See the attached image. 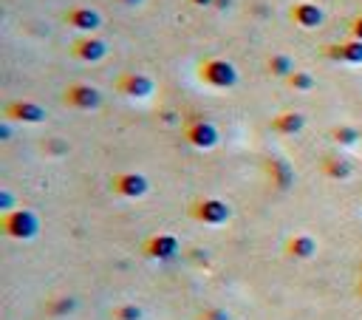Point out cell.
<instances>
[{"mask_svg":"<svg viewBox=\"0 0 362 320\" xmlns=\"http://www.w3.org/2000/svg\"><path fill=\"white\" fill-rule=\"evenodd\" d=\"M116 320H142V309L139 306H119L113 312Z\"/></svg>","mask_w":362,"mask_h":320,"instance_id":"ffe728a7","label":"cell"},{"mask_svg":"<svg viewBox=\"0 0 362 320\" xmlns=\"http://www.w3.org/2000/svg\"><path fill=\"white\" fill-rule=\"evenodd\" d=\"M306 128V116L300 111H283L278 116H272V131L280 136H294Z\"/></svg>","mask_w":362,"mask_h":320,"instance_id":"5bb4252c","label":"cell"},{"mask_svg":"<svg viewBox=\"0 0 362 320\" xmlns=\"http://www.w3.org/2000/svg\"><path fill=\"white\" fill-rule=\"evenodd\" d=\"M289 17L300 28H320L323 20H325V12L317 3H312V0H300V3H294L289 9Z\"/></svg>","mask_w":362,"mask_h":320,"instance_id":"8fae6325","label":"cell"},{"mask_svg":"<svg viewBox=\"0 0 362 320\" xmlns=\"http://www.w3.org/2000/svg\"><path fill=\"white\" fill-rule=\"evenodd\" d=\"M190 216L201 224H209V227H218V224H227L232 210L224 198H216V196H207V198H198L196 205L190 207Z\"/></svg>","mask_w":362,"mask_h":320,"instance_id":"3957f363","label":"cell"},{"mask_svg":"<svg viewBox=\"0 0 362 320\" xmlns=\"http://www.w3.org/2000/svg\"><path fill=\"white\" fill-rule=\"evenodd\" d=\"M119 3H125V6H142L144 0H119Z\"/></svg>","mask_w":362,"mask_h":320,"instance_id":"d4e9b609","label":"cell"},{"mask_svg":"<svg viewBox=\"0 0 362 320\" xmlns=\"http://www.w3.org/2000/svg\"><path fill=\"white\" fill-rule=\"evenodd\" d=\"M12 201H15V196H12L9 190H0V207H3V213H9V207H12Z\"/></svg>","mask_w":362,"mask_h":320,"instance_id":"7402d4cb","label":"cell"},{"mask_svg":"<svg viewBox=\"0 0 362 320\" xmlns=\"http://www.w3.org/2000/svg\"><path fill=\"white\" fill-rule=\"evenodd\" d=\"M3 113H6V120L23 122V125H43L48 120V111L32 100H15L3 108Z\"/></svg>","mask_w":362,"mask_h":320,"instance_id":"ba28073f","label":"cell"},{"mask_svg":"<svg viewBox=\"0 0 362 320\" xmlns=\"http://www.w3.org/2000/svg\"><path fill=\"white\" fill-rule=\"evenodd\" d=\"M181 133H184L187 144H193L196 151H213V148H218V142H221V131L213 122H207V120L187 122L184 128H181Z\"/></svg>","mask_w":362,"mask_h":320,"instance_id":"277c9868","label":"cell"},{"mask_svg":"<svg viewBox=\"0 0 362 320\" xmlns=\"http://www.w3.org/2000/svg\"><path fill=\"white\" fill-rule=\"evenodd\" d=\"M116 91L125 94L128 100L142 102V100H150V97H153L156 82L150 79L147 74H142V71H125V74H119V79H116Z\"/></svg>","mask_w":362,"mask_h":320,"instance_id":"8992f818","label":"cell"},{"mask_svg":"<svg viewBox=\"0 0 362 320\" xmlns=\"http://www.w3.org/2000/svg\"><path fill=\"white\" fill-rule=\"evenodd\" d=\"M0 227H3V232H6L9 238H15V241H32L40 232V218H37V213L20 207V210L3 213Z\"/></svg>","mask_w":362,"mask_h":320,"instance_id":"7a4b0ae2","label":"cell"},{"mask_svg":"<svg viewBox=\"0 0 362 320\" xmlns=\"http://www.w3.org/2000/svg\"><path fill=\"white\" fill-rule=\"evenodd\" d=\"M193 6H216V0H190Z\"/></svg>","mask_w":362,"mask_h":320,"instance_id":"603a6c76","label":"cell"},{"mask_svg":"<svg viewBox=\"0 0 362 320\" xmlns=\"http://www.w3.org/2000/svg\"><path fill=\"white\" fill-rule=\"evenodd\" d=\"M325 57L334 63H343V66H362V40H345V43H337V46H328L325 48Z\"/></svg>","mask_w":362,"mask_h":320,"instance_id":"7c38bea8","label":"cell"},{"mask_svg":"<svg viewBox=\"0 0 362 320\" xmlns=\"http://www.w3.org/2000/svg\"><path fill=\"white\" fill-rule=\"evenodd\" d=\"M320 170L328 179H348L351 176V162L345 156H340V153H328V156H323Z\"/></svg>","mask_w":362,"mask_h":320,"instance_id":"9a60e30c","label":"cell"},{"mask_svg":"<svg viewBox=\"0 0 362 320\" xmlns=\"http://www.w3.org/2000/svg\"><path fill=\"white\" fill-rule=\"evenodd\" d=\"M71 54L77 57L79 63H90V66H94V63H102L105 57H108V43L102 37H97V35H85V37L74 40Z\"/></svg>","mask_w":362,"mask_h":320,"instance_id":"9c48e42d","label":"cell"},{"mask_svg":"<svg viewBox=\"0 0 362 320\" xmlns=\"http://www.w3.org/2000/svg\"><path fill=\"white\" fill-rule=\"evenodd\" d=\"M66 26H71L79 35H97L102 26V15L90 6H74L66 12Z\"/></svg>","mask_w":362,"mask_h":320,"instance_id":"30bf717a","label":"cell"},{"mask_svg":"<svg viewBox=\"0 0 362 320\" xmlns=\"http://www.w3.org/2000/svg\"><path fill=\"white\" fill-rule=\"evenodd\" d=\"M351 37H354V40H362V15H356V17L351 20Z\"/></svg>","mask_w":362,"mask_h":320,"instance_id":"44dd1931","label":"cell"},{"mask_svg":"<svg viewBox=\"0 0 362 320\" xmlns=\"http://www.w3.org/2000/svg\"><path fill=\"white\" fill-rule=\"evenodd\" d=\"M286 82H289V88H292V91H300V94L312 91L314 85H317V82H314V74H309V71H300V68H297V71H292V74L286 77Z\"/></svg>","mask_w":362,"mask_h":320,"instance_id":"d6986e66","label":"cell"},{"mask_svg":"<svg viewBox=\"0 0 362 320\" xmlns=\"http://www.w3.org/2000/svg\"><path fill=\"white\" fill-rule=\"evenodd\" d=\"M286 252H289L292 258L306 261V258H312V255L317 252V241H314L312 236H292L289 244H286Z\"/></svg>","mask_w":362,"mask_h":320,"instance_id":"2e32d148","label":"cell"},{"mask_svg":"<svg viewBox=\"0 0 362 320\" xmlns=\"http://www.w3.org/2000/svg\"><path fill=\"white\" fill-rule=\"evenodd\" d=\"M359 295H362V283H359Z\"/></svg>","mask_w":362,"mask_h":320,"instance_id":"4316f807","label":"cell"},{"mask_svg":"<svg viewBox=\"0 0 362 320\" xmlns=\"http://www.w3.org/2000/svg\"><path fill=\"white\" fill-rule=\"evenodd\" d=\"M111 190L119 198H144L147 190H150V182H147L144 173H139V170H122V173H113Z\"/></svg>","mask_w":362,"mask_h":320,"instance_id":"5b68a950","label":"cell"},{"mask_svg":"<svg viewBox=\"0 0 362 320\" xmlns=\"http://www.w3.org/2000/svg\"><path fill=\"white\" fill-rule=\"evenodd\" d=\"M144 252L150 258H159V261H167L178 252V238L170 236V232H159V236H150L144 241Z\"/></svg>","mask_w":362,"mask_h":320,"instance_id":"4fadbf2b","label":"cell"},{"mask_svg":"<svg viewBox=\"0 0 362 320\" xmlns=\"http://www.w3.org/2000/svg\"><path fill=\"white\" fill-rule=\"evenodd\" d=\"M198 79L216 91H229L238 85V68L235 63L224 60V57H207L198 66Z\"/></svg>","mask_w":362,"mask_h":320,"instance_id":"6da1fadb","label":"cell"},{"mask_svg":"<svg viewBox=\"0 0 362 320\" xmlns=\"http://www.w3.org/2000/svg\"><path fill=\"white\" fill-rule=\"evenodd\" d=\"M331 142L340 144V148H356L362 142V133L351 125H337V128H331Z\"/></svg>","mask_w":362,"mask_h":320,"instance_id":"e0dca14e","label":"cell"},{"mask_svg":"<svg viewBox=\"0 0 362 320\" xmlns=\"http://www.w3.org/2000/svg\"><path fill=\"white\" fill-rule=\"evenodd\" d=\"M216 6H218V9H229L232 0H216Z\"/></svg>","mask_w":362,"mask_h":320,"instance_id":"484cf974","label":"cell"},{"mask_svg":"<svg viewBox=\"0 0 362 320\" xmlns=\"http://www.w3.org/2000/svg\"><path fill=\"white\" fill-rule=\"evenodd\" d=\"M292 71H297V68H294V60L289 54H272L269 57V74L272 77H283L286 79Z\"/></svg>","mask_w":362,"mask_h":320,"instance_id":"ac0fdd59","label":"cell"},{"mask_svg":"<svg viewBox=\"0 0 362 320\" xmlns=\"http://www.w3.org/2000/svg\"><path fill=\"white\" fill-rule=\"evenodd\" d=\"M9 136H12V128H9V125H3V128H0V139H3V142H6Z\"/></svg>","mask_w":362,"mask_h":320,"instance_id":"cb8c5ba5","label":"cell"},{"mask_svg":"<svg viewBox=\"0 0 362 320\" xmlns=\"http://www.w3.org/2000/svg\"><path fill=\"white\" fill-rule=\"evenodd\" d=\"M63 102L74 111H97L102 105V94H99V88H94V85H88V82H71L63 91Z\"/></svg>","mask_w":362,"mask_h":320,"instance_id":"52a82bcc","label":"cell"}]
</instances>
